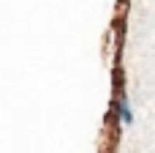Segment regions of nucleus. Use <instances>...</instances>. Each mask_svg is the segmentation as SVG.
Here are the masks:
<instances>
[{
	"mask_svg": "<svg viewBox=\"0 0 155 153\" xmlns=\"http://www.w3.org/2000/svg\"><path fill=\"white\" fill-rule=\"evenodd\" d=\"M112 115H114V120L120 123V126H134V104H131V99H128V93L125 90H117V96H114V101H112Z\"/></svg>",
	"mask_w": 155,
	"mask_h": 153,
	"instance_id": "nucleus-1",
	"label": "nucleus"
}]
</instances>
